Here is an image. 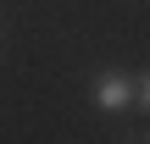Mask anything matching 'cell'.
I'll list each match as a JSON object with an SVG mask.
<instances>
[{
    "label": "cell",
    "instance_id": "6da1fadb",
    "mask_svg": "<svg viewBox=\"0 0 150 144\" xmlns=\"http://www.w3.org/2000/svg\"><path fill=\"white\" fill-rule=\"evenodd\" d=\"M95 105L100 111H128V105H139V89L128 78H117V72H100L95 78Z\"/></svg>",
    "mask_w": 150,
    "mask_h": 144
},
{
    "label": "cell",
    "instance_id": "7a4b0ae2",
    "mask_svg": "<svg viewBox=\"0 0 150 144\" xmlns=\"http://www.w3.org/2000/svg\"><path fill=\"white\" fill-rule=\"evenodd\" d=\"M139 111H150V72L139 78Z\"/></svg>",
    "mask_w": 150,
    "mask_h": 144
}]
</instances>
